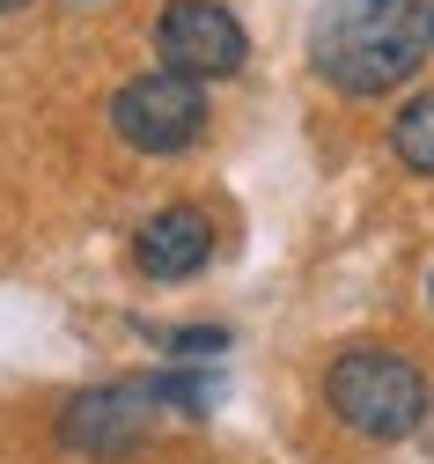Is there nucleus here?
Segmentation results:
<instances>
[{"instance_id": "f257e3e1", "label": "nucleus", "mask_w": 434, "mask_h": 464, "mask_svg": "<svg viewBox=\"0 0 434 464\" xmlns=\"http://www.w3.org/2000/svg\"><path fill=\"white\" fill-rule=\"evenodd\" d=\"M427 60V8L420 0H317L309 67L339 96H383L412 82Z\"/></svg>"}, {"instance_id": "f03ea898", "label": "nucleus", "mask_w": 434, "mask_h": 464, "mask_svg": "<svg viewBox=\"0 0 434 464\" xmlns=\"http://www.w3.org/2000/svg\"><path fill=\"white\" fill-rule=\"evenodd\" d=\"M324 398L368 442H405L427 420V383H420V369L405 354H391V346H346L324 369Z\"/></svg>"}, {"instance_id": "7ed1b4c3", "label": "nucleus", "mask_w": 434, "mask_h": 464, "mask_svg": "<svg viewBox=\"0 0 434 464\" xmlns=\"http://www.w3.org/2000/svg\"><path fill=\"white\" fill-rule=\"evenodd\" d=\"M111 126H118V140L140 148V155H184L207 133V82L169 74V67L140 74V82H126L111 96Z\"/></svg>"}, {"instance_id": "20e7f679", "label": "nucleus", "mask_w": 434, "mask_h": 464, "mask_svg": "<svg viewBox=\"0 0 434 464\" xmlns=\"http://www.w3.org/2000/svg\"><path fill=\"white\" fill-rule=\"evenodd\" d=\"M155 52H162L169 74L221 82V74H243L251 37H243V23L221 8V0H169L162 23H155Z\"/></svg>"}, {"instance_id": "39448f33", "label": "nucleus", "mask_w": 434, "mask_h": 464, "mask_svg": "<svg viewBox=\"0 0 434 464\" xmlns=\"http://www.w3.org/2000/svg\"><path fill=\"white\" fill-rule=\"evenodd\" d=\"M155 413H162V398H155L148 376L140 383H96V391L67 398V413H59V442H67L74 457H126V450L148 442Z\"/></svg>"}, {"instance_id": "423d86ee", "label": "nucleus", "mask_w": 434, "mask_h": 464, "mask_svg": "<svg viewBox=\"0 0 434 464\" xmlns=\"http://www.w3.org/2000/svg\"><path fill=\"white\" fill-rule=\"evenodd\" d=\"M207 258H214V221L199 207H162L133 237V266L148 280H192V273H207Z\"/></svg>"}, {"instance_id": "0eeeda50", "label": "nucleus", "mask_w": 434, "mask_h": 464, "mask_svg": "<svg viewBox=\"0 0 434 464\" xmlns=\"http://www.w3.org/2000/svg\"><path fill=\"white\" fill-rule=\"evenodd\" d=\"M391 148H398V162H405V169L434 178V89H427V96H412L398 119H391Z\"/></svg>"}, {"instance_id": "6e6552de", "label": "nucleus", "mask_w": 434, "mask_h": 464, "mask_svg": "<svg viewBox=\"0 0 434 464\" xmlns=\"http://www.w3.org/2000/svg\"><path fill=\"white\" fill-rule=\"evenodd\" d=\"M155 346H169V354H221V346H228V332L221 324H177V332H155Z\"/></svg>"}, {"instance_id": "1a4fd4ad", "label": "nucleus", "mask_w": 434, "mask_h": 464, "mask_svg": "<svg viewBox=\"0 0 434 464\" xmlns=\"http://www.w3.org/2000/svg\"><path fill=\"white\" fill-rule=\"evenodd\" d=\"M15 8H30V0H0V15H15Z\"/></svg>"}, {"instance_id": "9d476101", "label": "nucleus", "mask_w": 434, "mask_h": 464, "mask_svg": "<svg viewBox=\"0 0 434 464\" xmlns=\"http://www.w3.org/2000/svg\"><path fill=\"white\" fill-rule=\"evenodd\" d=\"M427 44H434V8H427Z\"/></svg>"}, {"instance_id": "9b49d317", "label": "nucleus", "mask_w": 434, "mask_h": 464, "mask_svg": "<svg viewBox=\"0 0 434 464\" xmlns=\"http://www.w3.org/2000/svg\"><path fill=\"white\" fill-rule=\"evenodd\" d=\"M427 303H434V280H427Z\"/></svg>"}]
</instances>
